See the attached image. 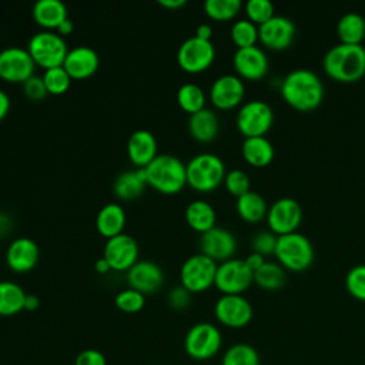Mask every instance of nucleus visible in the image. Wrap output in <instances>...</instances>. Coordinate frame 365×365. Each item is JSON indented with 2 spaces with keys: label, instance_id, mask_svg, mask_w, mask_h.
Returning <instances> with one entry per match:
<instances>
[{
  "label": "nucleus",
  "instance_id": "f257e3e1",
  "mask_svg": "<svg viewBox=\"0 0 365 365\" xmlns=\"http://www.w3.org/2000/svg\"><path fill=\"white\" fill-rule=\"evenodd\" d=\"M282 100L297 111H312L324 100V84L319 77L308 68L289 71L279 88Z\"/></svg>",
  "mask_w": 365,
  "mask_h": 365
},
{
  "label": "nucleus",
  "instance_id": "f03ea898",
  "mask_svg": "<svg viewBox=\"0 0 365 365\" xmlns=\"http://www.w3.org/2000/svg\"><path fill=\"white\" fill-rule=\"evenodd\" d=\"M322 68L334 81L356 83L365 76V47L339 43L325 53Z\"/></svg>",
  "mask_w": 365,
  "mask_h": 365
},
{
  "label": "nucleus",
  "instance_id": "7ed1b4c3",
  "mask_svg": "<svg viewBox=\"0 0 365 365\" xmlns=\"http://www.w3.org/2000/svg\"><path fill=\"white\" fill-rule=\"evenodd\" d=\"M143 170L147 187H151L160 194L174 195L187 185L185 164L175 155L158 154Z\"/></svg>",
  "mask_w": 365,
  "mask_h": 365
},
{
  "label": "nucleus",
  "instance_id": "20e7f679",
  "mask_svg": "<svg viewBox=\"0 0 365 365\" xmlns=\"http://www.w3.org/2000/svg\"><path fill=\"white\" fill-rule=\"evenodd\" d=\"M187 185L198 192H211L218 188L225 178L222 160L212 153H200L185 164Z\"/></svg>",
  "mask_w": 365,
  "mask_h": 365
},
{
  "label": "nucleus",
  "instance_id": "39448f33",
  "mask_svg": "<svg viewBox=\"0 0 365 365\" xmlns=\"http://www.w3.org/2000/svg\"><path fill=\"white\" fill-rule=\"evenodd\" d=\"M274 255L285 269L301 272L314 262V247L308 237L295 231L278 237Z\"/></svg>",
  "mask_w": 365,
  "mask_h": 365
},
{
  "label": "nucleus",
  "instance_id": "423d86ee",
  "mask_svg": "<svg viewBox=\"0 0 365 365\" xmlns=\"http://www.w3.org/2000/svg\"><path fill=\"white\" fill-rule=\"evenodd\" d=\"M26 48L30 53L34 64L41 67L43 70L63 66L68 53L64 37H61L56 31L46 30L34 33L30 37Z\"/></svg>",
  "mask_w": 365,
  "mask_h": 365
},
{
  "label": "nucleus",
  "instance_id": "0eeeda50",
  "mask_svg": "<svg viewBox=\"0 0 365 365\" xmlns=\"http://www.w3.org/2000/svg\"><path fill=\"white\" fill-rule=\"evenodd\" d=\"M221 345V332L210 322H198L192 325L184 338V349L187 355L195 361L211 359L220 352Z\"/></svg>",
  "mask_w": 365,
  "mask_h": 365
},
{
  "label": "nucleus",
  "instance_id": "6e6552de",
  "mask_svg": "<svg viewBox=\"0 0 365 365\" xmlns=\"http://www.w3.org/2000/svg\"><path fill=\"white\" fill-rule=\"evenodd\" d=\"M217 262L198 252L188 257L180 268V285L190 294L204 292L214 285Z\"/></svg>",
  "mask_w": 365,
  "mask_h": 365
},
{
  "label": "nucleus",
  "instance_id": "1a4fd4ad",
  "mask_svg": "<svg viewBox=\"0 0 365 365\" xmlns=\"http://www.w3.org/2000/svg\"><path fill=\"white\" fill-rule=\"evenodd\" d=\"M235 124L238 131L245 137H265L274 124V111L262 100H251L241 104Z\"/></svg>",
  "mask_w": 365,
  "mask_h": 365
},
{
  "label": "nucleus",
  "instance_id": "9d476101",
  "mask_svg": "<svg viewBox=\"0 0 365 365\" xmlns=\"http://www.w3.org/2000/svg\"><path fill=\"white\" fill-rule=\"evenodd\" d=\"M215 60L212 41L201 40L195 36L184 40L177 50V63L188 74H200L208 70Z\"/></svg>",
  "mask_w": 365,
  "mask_h": 365
},
{
  "label": "nucleus",
  "instance_id": "9b49d317",
  "mask_svg": "<svg viewBox=\"0 0 365 365\" xmlns=\"http://www.w3.org/2000/svg\"><path fill=\"white\" fill-rule=\"evenodd\" d=\"M254 282V272L244 259L231 258L218 264L214 287L222 295H242Z\"/></svg>",
  "mask_w": 365,
  "mask_h": 365
},
{
  "label": "nucleus",
  "instance_id": "f8f14e48",
  "mask_svg": "<svg viewBox=\"0 0 365 365\" xmlns=\"http://www.w3.org/2000/svg\"><path fill=\"white\" fill-rule=\"evenodd\" d=\"M36 64L23 47H6L0 51V78L11 84H23L34 76Z\"/></svg>",
  "mask_w": 365,
  "mask_h": 365
},
{
  "label": "nucleus",
  "instance_id": "ddd939ff",
  "mask_svg": "<svg viewBox=\"0 0 365 365\" xmlns=\"http://www.w3.org/2000/svg\"><path fill=\"white\" fill-rule=\"evenodd\" d=\"M267 224L275 235H285L295 232L302 221V208L294 198L284 197L268 207Z\"/></svg>",
  "mask_w": 365,
  "mask_h": 365
},
{
  "label": "nucleus",
  "instance_id": "4468645a",
  "mask_svg": "<svg viewBox=\"0 0 365 365\" xmlns=\"http://www.w3.org/2000/svg\"><path fill=\"white\" fill-rule=\"evenodd\" d=\"M217 321L227 328H244L254 315L251 302L242 295H221L214 305Z\"/></svg>",
  "mask_w": 365,
  "mask_h": 365
},
{
  "label": "nucleus",
  "instance_id": "2eb2a0df",
  "mask_svg": "<svg viewBox=\"0 0 365 365\" xmlns=\"http://www.w3.org/2000/svg\"><path fill=\"white\" fill-rule=\"evenodd\" d=\"M103 258L108 262L111 271L127 272L138 261V244L131 235L123 232L106 241Z\"/></svg>",
  "mask_w": 365,
  "mask_h": 365
},
{
  "label": "nucleus",
  "instance_id": "dca6fc26",
  "mask_svg": "<svg viewBox=\"0 0 365 365\" xmlns=\"http://www.w3.org/2000/svg\"><path fill=\"white\" fill-rule=\"evenodd\" d=\"M297 36L292 20L284 16H274L267 23L258 26V41L269 50L281 51L288 48Z\"/></svg>",
  "mask_w": 365,
  "mask_h": 365
},
{
  "label": "nucleus",
  "instance_id": "f3484780",
  "mask_svg": "<svg viewBox=\"0 0 365 365\" xmlns=\"http://www.w3.org/2000/svg\"><path fill=\"white\" fill-rule=\"evenodd\" d=\"M245 96L244 81L234 74H224L214 80L210 87V101L218 110H232L241 106Z\"/></svg>",
  "mask_w": 365,
  "mask_h": 365
},
{
  "label": "nucleus",
  "instance_id": "a211bd4d",
  "mask_svg": "<svg viewBox=\"0 0 365 365\" xmlns=\"http://www.w3.org/2000/svg\"><path fill=\"white\" fill-rule=\"evenodd\" d=\"M232 66L241 80L258 81L268 73L269 61L262 48L252 46L247 48H237L232 56Z\"/></svg>",
  "mask_w": 365,
  "mask_h": 365
},
{
  "label": "nucleus",
  "instance_id": "6ab92c4d",
  "mask_svg": "<svg viewBox=\"0 0 365 365\" xmlns=\"http://www.w3.org/2000/svg\"><path fill=\"white\" fill-rule=\"evenodd\" d=\"M237 250V240L225 228L214 227L210 231L201 234L200 238V252L211 258L212 261H228L232 258Z\"/></svg>",
  "mask_w": 365,
  "mask_h": 365
},
{
  "label": "nucleus",
  "instance_id": "aec40b11",
  "mask_svg": "<svg viewBox=\"0 0 365 365\" xmlns=\"http://www.w3.org/2000/svg\"><path fill=\"white\" fill-rule=\"evenodd\" d=\"M40 259V248L37 242L29 237L13 240L6 250V264L17 274L31 271Z\"/></svg>",
  "mask_w": 365,
  "mask_h": 365
},
{
  "label": "nucleus",
  "instance_id": "412c9836",
  "mask_svg": "<svg viewBox=\"0 0 365 365\" xmlns=\"http://www.w3.org/2000/svg\"><path fill=\"white\" fill-rule=\"evenodd\" d=\"M127 282L130 288L141 294L157 292L164 284V272L158 264L150 259H138L127 271Z\"/></svg>",
  "mask_w": 365,
  "mask_h": 365
},
{
  "label": "nucleus",
  "instance_id": "4be33fe9",
  "mask_svg": "<svg viewBox=\"0 0 365 365\" xmlns=\"http://www.w3.org/2000/svg\"><path fill=\"white\" fill-rule=\"evenodd\" d=\"M100 66L98 53L88 46H77L68 50L63 63L71 80H87L94 76Z\"/></svg>",
  "mask_w": 365,
  "mask_h": 365
},
{
  "label": "nucleus",
  "instance_id": "5701e85b",
  "mask_svg": "<svg viewBox=\"0 0 365 365\" xmlns=\"http://www.w3.org/2000/svg\"><path fill=\"white\" fill-rule=\"evenodd\" d=\"M157 150V138L148 130H137L128 137L127 157L137 168L147 167L158 155Z\"/></svg>",
  "mask_w": 365,
  "mask_h": 365
},
{
  "label": "nucleus",
  "instance_id": "b1692460",
  "mask_svg": "<svg viewBox=\"0 0 365 365\" xmlns=\"http://www.w3.org/2000/svg\"><path fill=\"white\" fill-rule=\"evenodd\" d=\"M187 128L192 140L201 144H207L214 141L218 135L220 120L212 110L205 107L188 117Z\"/></svg>",
  "mask_w": 365,
  "mask_h": 365
},
{
  "label": "nucleus",
  "instance_id": "393cba45",
  "mask_svg": "<svg viewBox=\"0 0 365 365\" xmlns=\"http://www.w3.org/2000/svg\"><path fill=\"white\" fill-rule=\"evenodd\" d=\"M31 14L34 23L46 31H56L68 19L67 7L60 0H38L34 3Z\"/></svg>",
  "mask_w": 365,
  "mask_h": 365
},
{
  "label": "nucleus",
  "instance_id": "a878e982",
  "mask_svg": "<svg viewBox=\"0 0 365 365\" xmlns=\"http://www.w3.org/2000/svg\"><path fill=\"white\" fill-rule=\"evenodd\" d=\"M125 220L127 218H125L124 208L117 202H108L103 205L97 212V217H96L97 232L106 240L120 235L124 232Z\"/></svg>",
  "mask_w": 365,
  "mask_h": 365
},
{
  "label": "nucleus",
  "instance_id": "bb28decb",
  "mask_svg": "<svg viewBox=\"0 0 365 365\" xmlns=\"http://www.w3.org/2000/svg\"><path fill=\"white\" fill-rule=\"evenodd\" d=\"M241 154L247 164L255 168L267 167L275 157V150L271 141L265 137L244 138L241 145Z\"/></svg>",
  "mask_w": 365,
  "mask_h": 365
},
{
  "label": "nucleus",
  "instance_id": "cd10ccee",
  "mask_svg": "<svg viewBox=\"0 0 365 365\" xmlns=\"http://www.w3.org/2000/svg\"><path fill=\"white\" fill-rule=\"evenodd\" d=\"M147 187L145 174L143 168L128 170L117 175L113 184V191L117 198L123 201H131L138 198Z\"/></svg>",
  "mask_w": 365,
  "mask_h": 365
},
{
  "label": "nucleus",
  "instance_id": "c85d7f7f",
  "mask_svg": "<svg viewBox=\"0 0 365 365\" xmlns=\"http://www.w3.org/2000/svg\"><path fill=\"white\" fill-rule=\"evenodd\" d=\"M184 217L188 227L198 234H204L211 228H214L217 221V214L214 207L205 200L191 201L185 208Z\"/></svg>",
  "mask_w": 365,
  "mask_h": 365
},
{
  "label": "nucleus",
  "instance_id": "c756f323",
  "mask_svg": "<svg viewBox=\"0 0 365 365\" xmlns=\"http://www.w3.org/2000/svg\"><path fill=\"white\" fill-rule=\"evenodd\" d=\"M235 208L240 218L250 224H257L265 220L268 212V205L265 198L259 192L252 190H250L248 192L237 198Z\"/></svg>",
  "mask_w": 365,
  "mask_h": 365
},
{
  "label": "nucleus",
  "instance_id": "7c9ffc66",
  "mask_svg": "<svg viewBox=\"0 0 365 365\" xmlns=\"http://www.w3.org/2000/svg\"><path fill=\"white\" fill-rule=\"evenodd\" d=\"M336 36L341 44L362 46L365 40V19L358 13H346L336 23Z\"/></svg>",
  "mask_w": 365,
  "mask_h": 365
},
{
  "label": "nucleus",
  "instance_id": "2f4dec72",
  "mask_svg": "<svg viewBox=\"0 0 365 365\" xmlns=\"http://www.w3.org/2000/svg\"><path fill=\"white\" fill-rule=\"evenodd\" d=\"M24 289L13 281H0V317H13L24 309Z\"/></svg>",
  "mask_w": 365,
  "mask_h": 365
},
{
  "label": "nucleus",
  "instance_id": "473e14b6",
  "mask_svg": "<svg viewBox=\"0 0 365 365\" xmlns=\"http://www.w3.org/2000/svg\"><path fill=\"white\" fill-rule=\"evenodd\" d=\"M285 268L278 262L265 261V264L254 272V282L265 291H277L285 285Z\"/></svg>",
  "mask_w": 365,
  "mask_h": 365
},
{
  "label": "nucleus",
  "instance_id": "72a5a7b5",
  "mask_svg": "<svg viewBox=\"0 0 365 365\" xmlns=\"http://www.w3.org/2000/svg\"><path fill=\"white\" fill-rule=\"evenodd\" d=\"M175 97L180 108L190 115L205 108V101H207L205 93L200 86L194 83H185L180 86Z\"/></svg>",
  "mask_w": 365,
  "mask_h": 365
},
{
  "label": "nucleus",
  "instance_id": "f704fd0d",
  "mask_svg": "<svg viewBox=\"0 0 365 365\" xmlns=\"http://www.w3.org/2000/svg\"><path fill=\"white\" fill-rule=\"evenodd\" d=\"M221 365H259V354L252 345L238 342L224 352Z\"/></svg>",
  "mask_w": 365,
  "mask_h": 365
},
{
  "label": "nucleus",
  "instance_id": "c9c22d12",
  "mask_svg": "<svg viewBox=\"0 0 365 365\" xmlns=\"http://www.w3.org/2000/svg\"><path fill=\"white\" fill-rule=\"evenodd\" d=\"M242 3L240 0H207L204 13L214 21H228L238 16Z\"/></svg>",
  "mask_w": 365,
  "mask_h": 365
},
{
  "label": "nucleus",
  "instance_id": "e433bc0d",
  "mask_svg": "<svg viewBox=\"0 0 365 365\" xmlns=\"http://www.w3.org/2000/svg\"><path fill=\"white\" fill-rule=\"evenodd\" d=\"M230 34L237 48L252 47L257 46L258 41V26L247 19H241L232 24Z\"/></svg>",
  "mask_w": 365,
  "mask_h": 365
},
{
  "label": "nucleus",
  "instance_id": "4c0bfd02",
  "mask_svg": "<svg viewBox=\"0 0 365 365\" xmlns=\"http://www.w3.org/2000/svg\"><path fill=\"white\" fill-rule=\"evenodd\" d=\"M41 78L44 81L47 94L51 96H63L64 93H67L73 81L63 66L44 70Z\"/></svg>",
  "mask_w": 365,
  "mask_h": 365
},
{
  "label": "nucleus",
  "instance_id": "58836bf2",
  "mask_svg": "<svg viewBox=\"0 0 365 365\" xmlns=\"http://www.w3.org/2000/svg\"><path fill=\"white\" fill-rule=\"evenodd\" d=\"M244 9L247 20L255 26H261L275 16V7L269 0H248Z\"/></svg>",
  "mask_w": 365,
  "mask_h": 365
},
{
  "label": "nucleus",
  "instance_id": "ea45409f",
  "mask_svg": "<svg viewBox=\"0 0 365 365\" xmlns=\"http://www.w3.org/2000/svg\"><path fill=\"white\" fill-rule=\"evenodd\" d=\"M114 304L120 311L125 314H135L144 308L145 297L140 291L128 287L115 295Z\"/></svg>",
  "mask_w": 365,
  "mask_h": 365
},
{
  "label": "nucleus",
  "instance_id": "a19ab883",
  "mask_svg": "<svg viewBox=\"0 0 365 365\" xmlns=\"http://www.w3.org/2000/svg\"><path fill=\"white\" fill-rule=\"evenodd\" d=\"M345 288L352 298L365 302V264L355 265L346 272Z\"/></svg>",
  "mask_w": 365,
  "mask_h": 365
},
{
  "label": "nucleus",
  "instance_id": "79ce46f5",
  "mask_svg": "<svg viewBox=\"0 0 365 365\" xmlns=\"http://www.w3.org/2000/svg\"><path fill=\"white\" fill-rule=\"evenodd\" d=\"M224 187L225 190L235 198L244 195L245 192H248L251 190V184H250V177L245 171L240 170V168H234L230 170L225 174L224 178Z\"/></svg>",
  "mask_w": 365,
  "mask_h": 365
},
{
  "label": "nucleus",
  "instance_id": "37998d69",
  "mask_svg": "<svg viewBox=\"0 0 365 365\" xmlns=\"http://www.w3.org/2000/svg\"><path fill=\"white\" fill-rule=\"evenodd\" d=\"M277 240H278V235H275L274 232L261 231V232L255 234V237L252 238V242H251L252 251L258 252L264 257L274 255L275 248H277Z\"/></svg>",
  "mask_w": 365,
  "mask_h": 365
},
{
  "label": "nucleus",
  "instance_id": "c03bdc74",
  "mask_svg": "<svg viewBox=\"0 0 365 365\" xmlns=\"http://www.w3.org/2000/svg\"><path fill=\"white\" fill-rule=\"evenodd\" d=\"M21 86H23V93L26 98H29L30 101H40L47 96V90L43 78L36 74L30 77L27 81H24Z\"/></svg>",
  "mask_w": 365,
  "mask_h": 365
},
{
  "label": "nucleus",
  "instance_id": "a18cd8bd",
  "mask_svg": "<svg viewBox=\"0 0 365 365\" xmlns=\"http://www.w3.org/2000/svg\"><path fill=\"white\" fill-rule=\"evenodd\" d=\"M168 305L175 311H184L191 302V294L184 287H174L168 294Z\"/></svg>",
  "mask_w": 365,
  "mask_h": 365
},
{
  "label": "nucleus",
  "instance_id": "49530a36",
  "mask_svg": "<svg viewBox=\"0 0 365 365\" xmlns=\"http://www.w3.org/2000/svg\"><path fill=\"white\" fill-rule=\"evenodd\" d=\"M74 365H107V361L100 351L88 348L76 356Z\"/></svg>",
  "mask_w": 365,
  "mask_h": 365
},
{
  "label": "nucleus",
  "instance_id": "de8ad7c7",
  "mask_svg": "<svg viewBox=\"0 0 365 365\" xmlns=\"http://www.w3.org/2000/svg\"><path fill=\"white\" fill-rule=\"evenodd\" d=\"M244 262L247 264V267L252 271V272H255L257 269H259L264 264H265V257L264 255H261V254H258V252H251V254H248L247 255V258L244 259Z\"/></svg>",
  "mask_w": 365,
  "mask_h": 365
},
{
  "label": "nucleus",
  "instance_id": "09e8293b",
  "mask_svg": "<svg viewBox=\"0 0 365 365\" xmlns=\"http://www.w3.org/2000/svg\"><path fill=\"white\" fill-rule=\"evenodd\" d=\"M10 106H11L10 97L7 96L6 91H3L0 88V123L7 117V114L10 111Z\"/></svg>",
  "mask_w": 365,
  "mask_h": 365
},
{
  "label": "nucleus",
  "instance_id": "8fccbe9b",
  "mask_svg": "<svg viewBox=\"0 0 365 365\" xmlns=\"http://www.w3.org/2000/svg\"><path fill=\"white\" fill-rule=\"evenodd\" d=\"M195 37L201 38V40H207V41H211V37H212V27L207 23L204 24H200L197 29H195Z\"/></svg>",
  "mask_w": 365,
  "mask_h": 365
},
{
  "label": "nucleus",
  "instance_id": "3c124183",
  "mask_svg": "<svg viewBox=\"0 0 365 365\" xmlns=\"http://www.w3.org/2000/svg\"><path fill=\"white\" fill-rule=\"evenodd\" d=\"M73 31H74V23H73L70 19H66V20L58 26V29L56 30V33L60 34L61 37L70 36Z\"/></svg>",
  "mask_w": 365,
  "mask_h": 365
},
{
  "label": "nucleus",
  "instance_id": "603ef678",
  "mask_svg": "<svg viewBox=\"0 0 365 365\" xmlns=\"http://www.w3.org/2000/svg\"><path fill=\"white\" fill-rule=\"evenodd\" d=\"M158 4L167 10H178L187 4L185 0H160Z\"/></svg>",
  "mask_w": 365,
  "mask_h": 365
},
{
  "label": "nucleus",
  "instance_id": "864d4df0",
  "mask_svg": "<svg viewBox=\"0 0 365 365\" xmlns=\"http://www.w3.org/2000/svg\"><path fill=\"white\" fill-rule=\"evenodd\" d=\"M40 307V299L34 294H27L24 301V309L26 311H36Z\"/></svg>",
  "mask_w": 365,
  "mask_h": 365
},
{
  "label": "nucleus",
  "instance_id": "5fc2aeb1",
  "mask_svg": "<svg viewBox=\"0 0 365 365\" xmlns=\"http://www.w3.org/2000/svg\"><path fill=\"white\" fill-rule=\"evenodd\" d=\"M94 268H96V271L98 272V274H107L108 271H111L110 269V265H108V262L101 257V258H98L97 261H96V264H94Z\"/></svg>",
  "mask_w": 365,
  "mask_h": 365
}]
</instances>
